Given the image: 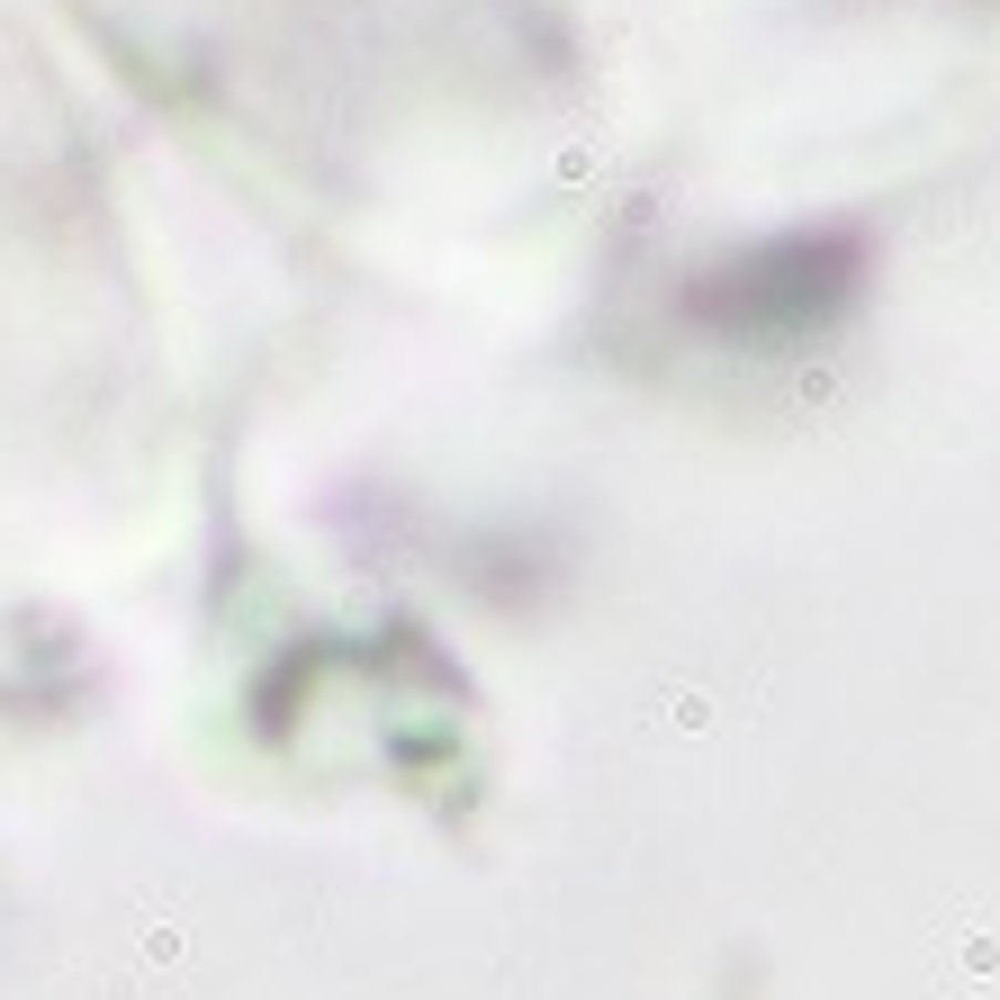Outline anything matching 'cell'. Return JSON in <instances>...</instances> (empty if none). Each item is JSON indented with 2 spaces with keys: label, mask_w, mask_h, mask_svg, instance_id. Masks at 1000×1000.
Wrapping results in <instances>:
<instances>
[{
  "label": "cell",
  "mask_w": 1000,
  "mask_h": 1000,
  "mask_svg": "<svg viewBox=\"0 0 1000 1000\" xmlns=\"http://www.w3.org/2000/svg\"><path fill=\"white\" fill-rule=\"evenodd\" d=\"M847 271H856L847 244L803 235V244H775V252H749L730 271H712L694 289V316L721 333H793V324H821L847 298Z\"/></svg>",
  "instance_id": "cell-1"
}]
</instances>
